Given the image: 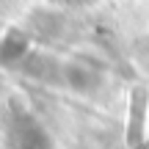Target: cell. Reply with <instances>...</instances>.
I'll list each match as a JSON object with an SVG mask.
<instances>
[{
  "label": "cell",
  "mask_w": 149,
  "mask_h": 149,
  "mask_svg": "<svg viewBox=\"0 0 149 149\" xmlns=\"http://www.w3.org/2000/svg\"><path fill=\"white\" fill-rule=\"evenodd\" d=\"M66 77H69V83L74 88H91V86H97V74L83 69V66H69L66 69Z\"/></svg>",
  "instance_id": "6da1fadb"
}]
</instances>
